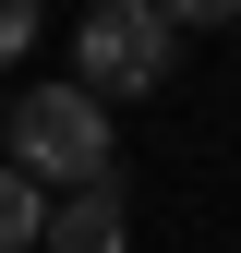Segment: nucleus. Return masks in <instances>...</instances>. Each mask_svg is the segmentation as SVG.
<instances>
[{
    "label": "nucleus",
    "instance_id": "nucleus-2",
    "mask_svg": "<svg viewBox=\"0 0 241 253\" xmlns=\"http://www.w3.org/2000/svg\"><path fill=\"white\" fill-rule=\"evenodd\" d=\"M169 12H157V0H97V12H84V37H73V84H84V97H145V84H157L169 73Z\"/></svg>",
    "mask_w": 241,
    "mask_h": 253
},
{
    "label": "nucleus",
    "instance_id": "nucleus-1",
    "mask_svg": "<svg viewBox=\"0 0 241 253\" xmlns=\"http://www.w3.org/2000/svg\"><path fill=\"white\" fill-rule=\"evenodd\" d=\"M0 169H24L60 205L84 181H120V133H109V109L84 84H24V97H0Z\"/></svg>",
    "mask_w": 241,
    "mask_h": 253
},
{
    "label": "nucleus",
    "instance_id": "nucleus-5",
    "mask_svg": "<svg viewBox=\"0 0 241 253\" xmlns=\"http://www.w3.org/2000/svg\"><path fill=\"white\" fill-rule=\"evenodd\" d=\"M37 24H48V0H0V73L37 48Z\"/></svg>",
    "mask_w": 241,
    "mask_h": 253
},
{
    "label": "nucleus",
    "instance_id": "nucleus-3",
    "mask_svg": "<svg viewBox=\"0 0 241 253\" xmlns=\"http://www.w3.org/2000/svg\"><path fill=\"white\" fill-rule=\"evenodd\" d=\"M120 241H133V193H120V181H84V193L48 205V241L37 253H120Z\"/></svg>",
    "mask_w": 241,
    "mask_h": 253
},
{
    "label": "nucleus",
    "instance_id": "nucleus-6",
    "mask_svg": "<svg viewBox=\"0 0 241 253\" xmlns=\"http://www.w3.org/2000/svg\"><path fill=\"white\" fill-rule=\"evenodd\" d=\"M157 12H169V37H181V24H229L241 0H157Z\"/></svg>",
    "mask_w": 241,
    "mask_h": 253
},
{
    "label": "nucleus",
    "instance_id": "nucleus-4",
    "mask_svg": "<svg viewBox=\"0 0 241 253\" xmlns=\"http://www.w3.org/2000/svg\"><path fill=\"white\" fill-rule=\"evenodd\" d=\"M24 241H48V193L24 169H0V253H24Z\"/></svg>",
    "mask_w": 241,
    "mask_h": 253
}]
</instances>
